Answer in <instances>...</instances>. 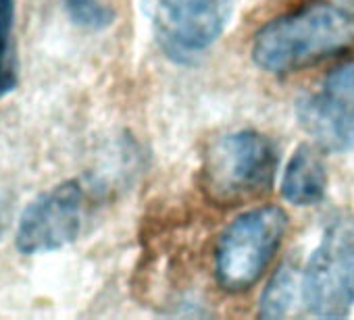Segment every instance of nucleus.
<instances>
[{
    "mask_svg": "<svg viewBox=\"0 0 354 320\" xmlns=\"http://www.w3.org/2000/svg\"><path fill=\"white\" fill-rule=\"evenodd\" d=\"M344 260H346L348 281L354 297V223L344 225Z\"/></svg>",
    "mask_w": 354,
    "mask_h": 320,
    "instance_id": "nucleus-12",
    "label": "nucleus"
},
{
    "mask_svg": "<svg viewBox=\"0 0 354 320\" xmlns=\"http://www.w3.org/2000/svg\"><path fill=\"white\" fill-rule=\"evenodd\" d=\"M13 0L0 7V98L17 88V57L13 44Z\"/></svg>",
    "mask_w": 354,
    "mask_h": 320,
    "instance_id": "nucleus-10",
    "label": "nucleus"
},
{
    "mask_svg": "<svg viewBox=\"0 0 354 320\" xmlns=\"http://www.w3.org/2000/svg\"><path fill=\"white\" fill-rule=\"evenodd\" d=\"M296 274L298 268L292 262H286L273 274L259 303L261 318H283L290 312L296 295Z\"/></svg>",
    "mask_w": 354,
    "mask_h": 320,
    "instance_id": "nucleus-9",
    "label": "nucleus"
},
{
    "mask_svg": "<svg viewBox=\"0 0 354 320\" xmlns=\"http://www.w3.org/2000/svg\"><path fill=\"white\" fill-rule=\"evenodd\" d=\"M300 127L327 152L354 150V61L329 71L296 104Z\"/></svg>",
    "mask_w": 354,
    "mask_h": 320,
    "instance_id": "nucleus-5",
    "label": "nucleus"
},
{
    "mask_svg": "<svg viewBox=\"0 0 354 320\" xmlns=\"http://www.w3.org/2000/svg\"><path fill=\"white\" fill-rule=\"evenodd\" d=\"M327 190V171L321 152L304 143L292 158L281 179V196L294 206H313L323 200Z\"/></svg>",
    "mask_w": 354,
    "mask_h": 320,
    "instance_id": "nucleus-8",
    "label": "nucleus"
},
{
    "mask_svg": "<svg viewBox=\"0 0 354 320\" xmlns=\"http://www.w3.org/2000/svg\"><path fill=\"white\" fill-rule=\"evenodd\" d=\"M275 169V148L263 133L250 129L227 133L205 152L203 190L221 206L240 204L267 192Z\"/></svg>",
    "mask_w": 354,
    "mask_h": 320,
    "instance_id": "nucleus-2",
    "label": "nucleus"
},
{
    "mask_svg": "<svg viewBox=\"0 0 354 320\" xmlns=\"http://www.w3.org/2000/svg\"><path fill=\"white\" fill-rule=\"evenodd\" d=\"M302 295L315 316H348L354 297L344 260V225H333L310 256L302 274Z\"/></svg>",
    "mask_w": 354,
    "mask_h": 320,
    "instance_id": "nucleus-7",
    "label": "nucleus"
},
{
    "mask_svg": "<svg viewBox=\"0 0 354 320\" xmlns=\"http://www.w3.org/2000/svg\"><path fill=\"white\" fill-rule=\"evenodd\" d=\"M286 229L288 217L277 206H261L240 214L217 243V283L232 293L250 289L281 246Z\"/></svg>",
    "mask_w": 354,
    "mask_h": 320,
    "instance_id": "nucleus-3",
    "label": "nucleus"
},
{
    "mask_svg": "<svg viewBox=\"0 0 354 320\" xmlns=\"http://www.w3.org/2000/svg\"><path fill=\"white\" fill-rule=\"evenodd\" d=\"M82 219L84 190L77 181H63L24 208L15 246L26 256L61 250L77 239Z\"/></svg>",
    "mask_w": 354,
    "mask_h": 320,
    "instance_id": "nucleus-6",
    "label": "nucleus"
},
{
    "mask_svg": "<svg viewBox=\"0 0 354 320\" xmlns=\"http://www.w3.org/2000/svg\"><path fill=\"white\" fill-rule=\"evenodd\" d=\"M167 57L190 61L225 32L236 0H138Z\"/></svg>",
    "mask_w": 354,
    "mask_h": 320,
    "instance_id": "nucleus-4",
    "label": "nucleus"
},
{
    "mask_svg": "<svg viewBox=\"0 0 354 320\" xmlns=\"http://www.w3.org/2000/svg\"><path fill=\"white\" fill-rule=\"evenodd\" d=\"M71 21L84 30L100 32L115 21V11L102 0H63Z\"/></svg>",
    "mask_w": 354,
    "mask_h": 320,
    "instance_id": "nucleus-11",
    "label": "nucleus"
},
{
    "mask_svg": "<svg viewBox=\"0 0 354 320\" xmlns=\"http://www.w3.org/2000/svg\"><path fill=\"white\" fill-rule=\"evenodd\" d=\"M354 44V15L327 3H310L269 21L254 36L250 57L269 73L315 65Z\"/></svg>",
    "mask_w": 354,
    "mask_h": 320,
    "instance_id": "nucleus-1",
    "label": "nucleus"
},
{
    "mask_svg": "<svg viewBox=\"0 0 354 320\" xmlns=\"http://www.w3.org/2000/svg\"><path fill=\"white\" fill-rule=\"evenodd\" d=\"M342 3H344L350 11H354V0H342Z\"/></svg>",
    "mask_w": 354,
    "mask_h": 320,
    "instance_id": "nucleus-13",
    "label": "nucleus"
},
{
    "mask_svg": "<svg viewBox=\"0 0 354 320\" xmlns=\"http://www.w3.org/2000/svg\"><path fill=\"white\" fill-rule=\"evenodd\" d=\"M7 3H11V0H0V7H3V5H7Z\"/></svg>",
    "mask_w": 354,
    "mask_h": 320,
    "instance_id": "nucleus-14",
    "label": "nucleus"
}]
</instances>
